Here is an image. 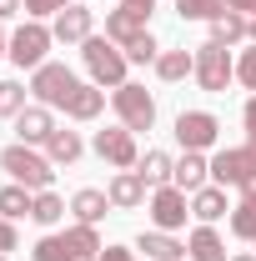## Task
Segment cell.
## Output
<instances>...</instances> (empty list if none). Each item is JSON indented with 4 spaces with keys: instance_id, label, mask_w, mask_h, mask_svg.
Returning <instances> with one entry per match:
<instances>
[{
    "instance_id": "6da1fadb",
    "label": "cell",
    "mask_w": 256,
    "mask_h": 261,
    "mask_svg": "<svg viewBox=\"0 0 256 261\" xmlns=\"http://www.w3.org/2000/svg\"><path fill=\"white\" fill-rule=\"evenodd\" d=\"M0 171H5L10 181H20L25 191H50V181H56V161L40 156L35 146H20V141L0 151Z\"/></svg>"
},
{
    "instance_id": "7a4b0ae2",
    "label": "cell",
    "mask_w": 256,
    "mask_h": 261,
    "mask_svg": "<svg viewBox=\"0 0 256 261\" xmlns=\"http://www.w3.org/2000/svg\"><path fill=\"white\" fill-rule=\"evenodd\" d=\"M81 61H86V70H91V81L96 86H126V50L116 45V40H106V35H91L86 45H81Z\"/></svg>"
},
{
    "instance_id": "3957f363",
    "label": "cell",
    "mask_w": 256,
    "mask_h": 261,
    "mask_svg": "<svg viewBox=\"0 0 256 261\" xmlns=\"http://www.w3.org/2000/svg\"><path fill=\"white\" fill-rule=\"evenodd\" d=\"M196 86L201 91H211V96H221L226 86L236 81V61H231V45L221 40H206V45H196Z\"/></svg>"
},
{
    "instance_id": "277c9868",
    "label": "cell",
    "mask_w": 256,
    "mask_h": 261,
    "mask_svg": "<svg viewBox=\"0 0 256 261\" xmlns=\"http://www.w3.org/2000/svg\"><path fill=\"white\" fill-rule=\"evenodd\" d=\"M50 45H56V31L45 20H25V25L10 31V61L20 65V70H40Z\"/></svg>"
},
{
    "instance_id": "5b68a950",
    "label": "cell",
    "mask_w": 256,
    "mask_h": 261,
    "mask_svg": "<svg viewBox=\"0 0 256 261\" xmlns=\"http://www.w3.org/2000/svg\"><path fill=\"white\" fill-rule=\"evenodd\" d=\"M75 70L70 65H61V61H45L40 70H31V96H35V106H61L65 111V100L75 96Z\"/></svg>"
},
{
    "instance_id": "8992f818",
    "label": "cell",
    "mask_w": 256,
    "mask_h": 261,
    "mask_svg": "<svg viewBox=\"0 0 256 261\" xmlns=\"http://www.w3.org/2000/svg\"><path fill=\"white\" fill-rule=\"evenodd\" d=\"M111 106H116V116H121L126 130H151L156 126V100H151L146 86H136V81L116 86V91H111Z\"/></svg>"
},
{
    "instance_id": "52a82bcc",
    "label": "cell",
    "mask_w": 256,
    "mask_h": 261,
    "mask_svg": "<svg viewBox=\"0 0 256 261\" xmlns=\"http://www.w3.org/2000/svg\"><path fill=\"white\" fill-rule=\"evenodd\" d=\"M96 156L100 161H111L116 171H136V161H141V151H136V130H126V126H106V130H96Z\"/></svg>"
},
{
    "instance_id": "ba28073f",
    "label": "cell",
    "mask_w": 256,
    "mask_h": 261,
    "mask_svg": "<svg viewBox=\"0 0 256 261\" xmlns=\"http://www.w3.org/2000/svg\"><path fill=\"white\" fill-rule=\"evenodd\" d=\"M216 136H221V121H216L211 111H181V116H176V141H181V151H211Z\"/></svg>"
},
{
    "instance_id": "9c48e42d",
    "label": "cell",
    "mask_w": 256,
    "mask_h": 261,
    "mask_svg": "<svg viewBox=\"0 0 256 261\" xmlns=\"http://www.w3.org/2000/svg\"><path fill=\"white\" fill-rule=\"evenodd\" d=\"M251 176H256V156L246 146H226V151L211 156V181H216V186H236V191H241Z\"/></svg>"
},
{
    "instance_id": "30bf717a",
    "label": "cell",
    "mask_w": 256,
    "mask_h": 261,
    "mask_svg": "<svg viewBox=\"0 0 256 261\" xmlns=\"http://www.w3.org/2000/svg\"><path fill=\"white\" fill-rule=\"evenodd\" d=\"M186 216H191V196L181 186H156L151 191V221H156V231H181Z\"/></svg>"
},
{
    "instance_id": "8fae6325",
    "label": "cell",
    "mask_w": 256,
    "mask_h": 261,
    "mask_svg": "<svg viewBox=\"0 0 256 261\" xmlns=\"http://www.w3.org/2000/svg\"><path fill=\"white\" fill-rule=\"evenodd\" d=\"M50 31H56L61 45H86V40L96 35V15H91L86 5H75V0H70L61 15H56V25H50Z\"/></svg>"
},
{
    "instance_id": "7c38bea8",
    "label": "cell",
    "mask_w": 256,
    "mask_h": 261,
    "mask_svg": "<svg viewBox=\"0 0 256 261\" xmlns=\"http://www.w3.org/2000/svg\"><path fill=\"white\" fill-rule=\"evenodd\" d=\"M50 136H56L50 106H25V111L15 116V141H20V146H45Z\"/></svg>"
},
{
    "instance_id": "4fadbf2b",
    "label": "cell",
    "mask_w": 256,
    "mask_h": 261,
    "mask_svg": "<svg viewBox=\"0 0 256 261\" xmlns=\"http://www.w3.org/2000/svg\"><path fill=\"white\" fill-rule=\"evenodd\" d=\"M171 186H181L186 196L201 191V186H211V161H206V151H186V156L176 161V171H171Z\"/></svg>"
},
{
    "instance_id": "5bb4252c",
    "label": "cell",
    "mask_w": 256,
    "mask_h": 261,
    "mask_svg": "<svg viewBox=\"0 0 256 261\" xmlns=\"http://www.w3.org/2000/svg\"><path fill=\"white\" fill-rule=\"evenodd\" d=\"M100 111H106V86H96V81H81L75 96L65 100V116L70 121H96Z\"/></svg>"
},
{
    "instance_id": "9a60e30c",
    "label": "cell",
    "mask_w": 256,
    "mask_h": 261,
    "mask_svg": "<svg viewBox=\"0 0 256 261\" xmlns=\"http://www.w3.org/2000/svg\"><path fill=\"white\" fill-rule=\"evenodd\" d=\"M106 196H111V206H116V211H136V206L146 201V181H141L136 171H116V176H111V186H106Z\"/></svg>"
},
{
    "instance_id": "2e32d148",
    "label": "cell",
    "mask_w": 256,
    "mask_h": 261,
    "mask_svg": "<svg viewBox=\"0 0 256 261\" xmlns=\"http://www.w3.org/2000/svg\"><path fill=\"white\" fill-rule=\"evenodd\" d=\"M226 211H231V206H226V186H216V181H211V186H201V191H191V216L201 221V226L221 221Z\"/></svg>"
},
{
    "instance_id": "e0dca14e",
    "label": "cell",
    "mask_w": 256,
    "mask_h": 261,
    "mask_svg": "<svg viewBox=\"0 0 256 261\" xmlns=\"http://www.w3.org/2000/svg\"><path fill=\"white\" fill-rule=\"evenodd\" d=\"M65 236V251H70V261H96L106 246H100V231L96 226H86V221H75L70 231H61Z\"/></svg>"
},
{
    "instance_id": "ac0fdd59",
    "label": "cell",
    "mask_w": 256,
    "mask_h": 261,
    "mask_svg": "<svg viewBox=\"0 0 256 261\" xmlns=\"http://www.w3.org/2000/svg\"><path fill=\"white\" fill-rule=\"evenodd\" d=\"M186 256L191 261H231L226 256V241L216 236V226H196L186 236Z\"/></svg>"
},
{
    "instance_id": "d6986e66",
    "label": "cell",
    "mask_w": 256,
    "mask_h": 261,
    "mask_svg": "<svg viewBox=\"0 0 256 261\" xmlns=\"http://www.w3.org/2000/svg\"><path fill=\"white\" fill-rule=\"evenodd\" d=\"M70 211H75V221L96 226V221H106V211H111V196L96 191V186H81V191L70 196Z\"/></svg>"
},
{
    "instance_id": "ffe728a7",
    "label": "cell",
    "mask_w": 256,
    "mask_h": 261,
    "mask_svg": "<svg viewBox=\"0 0 256 261\" xmlns=\"http://www.w3.org/2000/svg\"><path fill=\"white\" fill-rule=\"evenodd\" d=\"M136 251H146L151 261H181L186 256V246H181L171 231H141V236H136Z\"/></svg>"
},
{
    "instance_id": "44dd1931",
    "label": "cell",
    "mask_w": 256,
    "mask_h": 261,
    "mask_svg": "<svg viewBox=\"0 0 256 261\" xmlns=\"http://www.w3.org/2000/svg\"><path fill=\"white\" fill-rule=\"evenodd\" d=\"M141 31H146V20H141V15H131L126 5H116V10H106V40H116L121 50H126V45H131V40H136Z\"/></svg>"
},
{
    "instance_id": "7402d4cb",
    "label": "cell",
    "mask_w": 256,
    "mask_h": 261,
    "mask_svg": "<svg viewBox=\"0 0 256 261\" xmlns=\"http://www.w3.org/2000/svg\"><path fill=\"white\" fill-rule=\"evenodd\" d=\"M81 151H86L81 130H65V126H56V136L45 141V156H50L56 166H75V161H81Z\"/></svg>"
},
{
    "instance_id": "603a6c76",
    "label": "cell",
    "mask_w": 256,
    "mask_h": 261,
    "mask_svg": "<svg viewBox=\"0 0 256 261\" xmlns=\"http://www.w3.org/2000/svg\"><path fill=\"white\" fill-rule=\"evenodd\" d=\"M171 171H176V161L166 156V151H146L141 161H136V176L156 191V186H171Z\"/></svg>"
},
{
    "instance_id": "cb8c5ba5",
    "label": "cell",
    "mask_w": 256,
    "mask_h": 261,
    "mask_svg": "<svg viewBox=\"0 0 256 261\" xmlns=\"http://www.w3.org/2000/svg\"><path fill=\"white\" fill-rule=\"evenodd\" d=\"M156 75L166 81V86H176V81L196 75V56H191V50H161V56H156Z\"/></svg>"
},
{
    "instance_id": "d4e9b609",
    "label": "cell",
    "mask_w": 256,
    "mask_h": 261,
    "mask_svg": "<svg viewBox=\"0 0 256 261\" xmlns=\"http://www.w3.org/2000/svg\"><path fill=\"white\" fill-rule=\"evenodd\" d=\"M211 40H221V45H241V40H251V20L236 15V10H226V15L211 20Z\"/></svg>"
},
{
    "instance_id": "484cf974",
    "label": "cell",
    "mask_w": 256,
    "mask_h": 261,
    "mask_svg": "<svg viewBox=\"0 0 256 261\" xmlns=\"http://www.w3.org/2000/svg\"><path fill=\"white\" fill-rule=\"evenodd\" d=\"M35 211V191H25L20 181H10V186H0V216H10V221H20V216H31Z\"/></svg>"
},
{
    "instance_id": "4316f807",
    "label": "cell",
    "mask_w": 256,
    "mask_h": 261,
    "mask_svg": "<svg viewBox=\"0 0 256 261\" xmlns=\"http://www.w3.org/2000/svg\"><path fill=\"white\" fill-rule=\"evenodd\" d=\"M61 216H65L61 196H56V191H35V211H31L35 226H61Z\"/></svg>"
},
{
    "instance_id": "83f0119b",
    "label": "cell",
    "mask_w": 256,
    "mask_h": 261,
    "mask_svg": "<svg viewBox=\"0 0 256 261\" xmlns=\"http://www.w3.org/2000/svg\"><path fill=\"white\" fill-rule=\"evenodd\" d=\"M231 231H236L241 241H256V201L251 196H241V201L231 206Z\"/></svg>"
},
{
    "instance_id": "f1b7e54d",
    "label": "cell",
    "mask_w": 256,
    "mask_h": 261,
    "mask_svg": "<svg viewBox=\"0 0 256 261\" xmlns=\"http://www.w3.org/2000/svg\"><path fill=\"white\" fill-rule=\"evenodd\" d=\"M25 91L31 86H20V81H0V121H15L25 111Z\"/></svg>"
},
{
    "instance_id": "f546056e",
    "label": "cell",
    "mask_w": 256,
    "mask_h": 261,
    "mask_svg": "<svg viewBox=\"0 0 256 261\" xmlns=\"http://www.w3.org/2000/svg\"><path fill=\"white\" fill-rule=\"evenodd\" d=\"M176 10H181V20H216V15H226V0H176Z\"/></svg>"
},
{
    "instance_id": "4dcf8cb0",
    "label": "cell",
    "mask_w": 256,
    "mask_h": 261,
    "mask_svg": "<svg viewBox=\"0 0 256 261\" xmlns=\"http://www.w3.org/2000/svg\"><path fill=\"white\" fill-rule=\"evenodd\" d=\"M156 56H161V45H156V35H151V31H141L126 45V61L131 65H156Z\"/></svg>"
},
{
    "instance_id": "1f68e13d",
    "label": "cell",
    "mask_w": 256,
    "mask_h": 261,
    "mask_svg": "<svg viewBox=\"0 0 256 261\" xmlns=\"http://www.w3.org/2000/svg\"><path fill=\"white\" fill-rule=\"evenodd\" d=\"M31 261H70V251H65V236H40L35 241Z\"/></svg>"
},
{
    "instance_id": "d6a6232c",
    "label": "cell",
    "mask_w": 256,
    "mask_h": 261,
    "mask_svg": "<svg viewBox=\"0 0 256 261\" xmlns=\"http://www.w3.org/2000/svg\"><path fill=\"white\" fill-rule=\"evenodd\" d=\"M236 81H241V86H246V91L256 96V45L236 56Z\"/></svg>"
},
{
    "instance_id": "836d02e7",
    "label": "cell",
    "mask_w": 256,
    "mask_h": 261,
    "mask_svg": "<svg viewBox=\"0 0 256 261\" xmlns=\"http://www.w3.org/2000/svg\"><path fill=\"white\" fill-rule=\"evenodd\" d=\"M70 0H25V15L31 20H45V15H61Z\"/></svg>"
},
{
    "instance_id": "e575fe53",
    "label": "cell",
    "mask_w": 256,
    "mask_h": 261,
    "mask_svg": "<svg viewBox=\"0 0 256 261\" xmlns=\"http://www.w3.org/2000/svg\"><path fill=\"white\" fill-rule=\"evenodd\" d=\"M15 246H20V236H15V221H10V216H0V256H10Z\"/></svg>"
},
{
    "instance_id": "d590c367",
    "label": "cell",
    "mask_w": 256,
    "mask_h": 261,
    "mask_svg": "<svg viewBox=\"0 0 256 261\" xmlns=\"http://www.w3.org/2000/svg\"><path fill=\"white\" fill-rule=\"evenodd\" d=\"M96 261H136V251H131V246H106Z\"/></svg>"
},
{
    "instance_id": "8d00e7d4",
    "label": "cell",
    "mask_w": 256,
    "mask_h": 261,
    "mask_svg": "<svg viewBox=\"0 0 256 261\" xmlns=\"http://www.w3.org/2000/svg\"><path fill=\"white\" fill-rule=\"evenodd\" d=\"M131 15H141V20H151V10H156V0H121Z\"/></svg>"
},
{
    "instance_id": "74e56055",
    "label": "cell",
    "mask_w": 256,
    "mask_h": 261,
    "mask_svg": "<svg viewBox=\"0 0 256 261\" xmlns=\"http://www.w3.org/2000/svg\"><path fill=\"white\" fill-rule=\"evenodd\" d=\"M226 10H236V15L251 20V15H256V0H226Z\"/></svg>"
},
{
    "instance_id": "f35d334b",
    "label": "cell",
    "mask_w": 256,
    "mask_h": 261,
    "mask_svg": "<svg viewBox=\"0 0 256 261\" xmlns=\"http://www.w3.org/2000/svg\"><path fill=\"white\" fill-rule=\"evenodd\" d=\"M25 10V0H0V20H10V15H20Z\"/></svg>"
},
{
    "instance_id": "ab89813d",
    "label": "cell",
    "mask_w": 256,
    "mask_h": 261,
    "mask_svg": "<svg viewBox=\"0 0 256 261\" xmlns=\"http://www.w3.org/2000/svg\"><path fill=\"white\" fill-rule=\"evenodd\" d=\"M241 121H246V136H251V130H256V96L246 100V111H241Z\"/></svg>"
},
{
    "instance_id": "60d3db41",
    "label": "cell",
    "mask_w": 256,
    "mask_h": 261,
    "mask_svg": "<svg viewBox=\"0 0 256 261\" xmlns=\"http://www.w3.org/2000/svg\"><path fill=\"white\" fill-rule=\"evenodd\" d=\"M0 56H10V35H5V20H0Z\"/></svg>"
},
{
    "instance_id": "b9f144b4",
    "label": "cell",
    "mask_w": 256,
    "mask_h": 261,
    "mask_svg": "<svg viewBox=\"0 0 256 261\" xmlns=\"http://www.w3.org/2000/svg\"><path fill=\"white\" fill-rule=\"evenodd\" d=\"M241 196H251V201H256V176L246 181V186H241Z\"/></svg>"
},
{
    "instance_id": "7bdbcfd3",
    "label": "cell",
    "mask_w": 256,
    "mask_h": 261,
    "mask_svg": "<svg viewBox=\"0 0 256 261\" xmlns=\"http://www.w3.org/2000/svg\"><path fill=\"white\" fill-rule=\"evenodd\" d=\"M246 151H251V156H256V130H251V136H246Z\"/></svg>"
},
{
    "instance_id": "ee69618b",
    "label": "cell",
    "mask_w": 256,
    "mask_h": 261,
    "mask_svg": "<svg viewBox=\"0 0 256 261\" xmlns=\"http://www.w3.org/2000/svg\"><path fill=\"white\" fill-rule=\"evenodd\" d=\"M251 45H256V15H251Z\"/></svg>"
},
{
    "instance_id": "f6af8a7d",
    "label": "cell",
    "mask_w": 256,
    "mask_h": 261,
    "mask_svg": "<svg viewBox=\"0 0 256 261\" xmlns=\"http://www.w3.org/2000/svg\"><path fill=\"white\" fill-rule=\"evenodd\" d=\"M231 261H256V256H231Z\"/></svg>"
},
{
    "instance_id": "bcb514c9",
    "label": "cell",
    "mask_w": 256,
    "mask_h": 261,
    "mask_svg": "<svg viewBox=\"0 0 256 261\" xmlns=\"http://www.w3.org/2000/svg\"><path fill=\"white\" fill-rule=\"evenodd\" d=\"M0 261H10V256H0Z\"/></svg>"
},
{
    "instance_id": "7dc6e473",
    "label": "cell",
    "mask_w": 256,
    "mask_h": 261,
    "mask_svg": "<svg viewBox=\"0 0 256 261\" xmlns=\"http://www.w3.org/2000/svg\"><path fill=\"white\" fill-rule=\"evenodd\" d=\"M181 261H191V256H181Z\"/></svg>"
}]
</instances>
